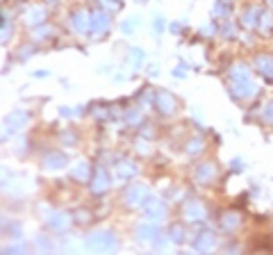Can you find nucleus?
Returning <instances> with one entry per match:
<instances>
[{"label":"nucleus","mask_w":273,"mask_h":255,"mask_svg":"<svg viewBox=\"0 0 273 255\" xmlns=\"http://www.w3.org/2000/svg\"><path fill=\"white\" fill-rule=\"evenodd\" d=\"M255 66L260 68L262 76H266V80H273V60L269 55H257L255 57Z\"/></svg>","instance_id":"nucleus-6"},{"label":"nucleus","mask_w":273,"mask_h":255,"mask_svg":"<svg viewBox=\"0 0 273 255\" xmlns=\"http://www.w3.org/2000/svg\"><path fill=\"white\" fill-rule=\"evenodd\" d=\"M134 52V55H132V62L134 64H141V62H144V55H141V50H132Z\"/></svg>","instance_id":"nucleus-23"},{"label":"nucleus","mask_w":273,"mask_h":255,"mask_svg":"<svg viewBox=\"0 0 273 255\" xmlns=\"http://www.w3.org/2000/svg\"><path fill=\"white\" fill-rule=\"evenodd\" d=\"M253 14H257L255 7H250L248 12H244V19H241V21H244V25H253V23H255V16H253Z\"/></svg>","instance_id":"nucleus-19"},{"label":"nucleus","mask_w":273,"mask_h":255,"mask_svg":"<svg viewBox=\"0 0 273 255\" xmlns=\"http://www.w3.org/2000/svg\"><path fill=\"white\" fill-rule=\"evenodd\" d=\"M230 7H232V0H219L217 3V14H228L230 12Z\"/></svg>","instance_id":"nucleus-18"},{"label":"nucleus","mask_w":273,"mask_h":255,"mask_svg":"<svg viewBox=\"0 0 273 255\" xmlns=\"http://www.w3.org/2000/svg\"><path fill=\"white\" fill-rule=\"evenodd\" d=\"M239 223V219H223V226L225 228H235Z\"/></svg>","instance_id":"nucleus-24"},{"label":"nucleus","mask_w":273,"mask_h":255,"mask_svg":"<svg viewBox=\"0 0 273 255\" xmlns=\"http://www.w3.org/2000/svg\"><path fill=\"white\" fill-rule=\"evenodd\" d=\"M7 125H12V128H21L23 123H28V114L25 112H14L12 116H7V121H5Z\"/></svg>","instance_id":"nucleus-14"},{"label":"nucleus","mask_w":273,"mask_h":255,"mask_svg":"<svg viewBox=\"0 0 273 255\" xmlns=\"http://www.w3.org/2000/svg\"><path fill=\"white\" fill-rule=\"evenodd\" d=\"M271 3H273V0H271Z\"/></svg>","instance_id":"nucleus-26"},{"label":"nucleus","mask_w":273,"mask_h":255,"mask_svg":"<svg viewBox=\"0 0 273 255\" xmlns=\"http://www.w3.org/2000/svg\"><path fill=\"white\" fill-rule=\"evenodd\" d=\"M109 25V19L105 12H93L91 14V32L93 34H105Z\"/></svg>","instance_id":"nucleus-4"},{"label":"nucleus","mask_w":273,"mask_h":255,"mask_svg":"<svg viewBox=\"0 0 273 255\" xmlns=\"http://www.w3.org/2000/svg\"><path fill=\"white\" fill-rule=\"evenodd\" d=\"M125 203H128L130 207H134V205H141V203H146V201L150 198L148 196V189L144 187V185H132V187L128 189V194H125Z\"/></svg>","instance_id":"nucleus-2"},{"label":"nucleus","mask_w":273,"mask_h":255,"mask_svg":"<svg viewBox=\"0 0 273 255\" xmlns=\"http://www.w3.org/2000/svg\"><path fill=\"white\" fill-rule=\"evenodd\" d=\"M46 167L48 169L66 167V155H62V153H50V155H46Z\"/></svg>","instance_id":"nucleus-11"},{"label":"nucleus","mask_w":273,"mask_h":255,"mask_svg":"<svg viewBox=\"0 0 273 255\" xmlns=\"http://www.w3.org/2000/svg\"><path fill=\"white\" fill-rule=\"evenodd\" d=\"M116 173H119V178H132V175H136V167L132 162H121Z\"/></svg>","instance_id":"nucleus-13"},{"label":"nucleus","mask_w":273,"mask_h":255,"mask_svg":"<svg viewBox=\"0 0 273 255\" xmlns=\"http://www.w3.org/2000/svg\"><path fill=\"white\" fill-rule=\"evenodd\" d=\"M214 178H217V167H214L212 162H205L198 167V171H196L198 183H209V180H214Z\"/></svg>","instance_id":"nucleus-5"},{"label":"nucleus","mask_w":273,"mask_h":255,"mask_svg":"<svg viewBox=\"0 0 273 255\" xmlns=\"http://www.w3.org/2000/svg\"><path fill=\"white\" fill-rule=\"evenodd\" d=\"M262 116H264V121H269V123H273V103L269 105V107H264V112H262Z\"/></svg>","instance_id":"nucleus-21"},{"label":"nucleus","mask_w":273,"mask_h":255,"mask_svg":"<svg viewBox=\"0 0 273 255\" xmlns=\"http://www.w3.org/2000/svg\"><path fill=\"white\" fill-rule=\"evenodd\" d=\"M93 180H96V183H93V191H96V194H101V191H105V189H107V187H109V180H107V173H105V171H103V169H101V171H98L96 175H93Z\"/></svg>","instance_id":"nucleus-12"},{"label":"nucleus","mask_w":273,"mask_h":255,"mask_svg":"<svg viewBox=\"0 0 273 255\" xmlns=\"http://www.w3.org/2000/svg\"><path fill=\"white\" fill-rule=\"evenodd\" d=\"M171 232H176V237H171V239H176V242H185V230H182V226L171 228Z\"/></svg>","instance_id":"nucleus-20"},{"label":"nucleus","mask_w":273,"mask_h":255,"mask_svg":"<svg viewBox=\"0 0 273 255\" xmlns=\"http://www.w3.org/2000/svg\"><path fill=\"white\" fill-rule=\"evenodd\" d=\"M136 232H139V237H144V239H155V242L160 239V230L153 226H141Z\"/></svg>","instance_id":"nucleus-15"},{"label":"nucleus","mask_w":273,"mask_h":255,"mask_svg":"<svg viewBox=\"0 0 273 255\" xmlns=\"http://www.w3.org/2000/svg\"><path fill=\"white\" fill-rule=\"evenodd\" d=\"M155 105H157V110H160L162 114H173V112H176L178 100L173 98L169 92H157L155 94Z\"/></svg>","instance_id":"nucleus-3"},{"label":"nucleus","mask_w":273,"mask_h":255,"mask_svg":"<svg viewBox=\"0 0 273 255\" xmlns=\"http://www.w3.org/2000/svg\"><path fill=\"white\" fill-rule=\"evenodd\" d=\"M185 214H187V219H191V221H203L205 219V207L198 203V201H191V203L187 205Z\"/></svg>","instance_id":"nucleus-8"},{"label":"nucleus","mask_w":273,"mask_h":255,"mask_svg":"<svg viewBox=\"0 0 273 255\" xmlns=\"http://www.w3.org/2000/svg\"><path fill=\"white\" fill-rule=\"evenodd\" d=\"M146 214H148L150 219H164V216H166V205L162 203V201H150Z\"/></svg>","instance_id":"nucleus-9"},{"label":"nucleus","mask_w":273,"mask_h":255,"mask_svg":"<svg viewBox=\"0 0 273 255\" xmlns=\"http://www.w3.org/2000/svg\"><path fill=\"white\" fill-rule=\"evenodd\" d=\"M73 25H75L77 32L85 34V32L91 30V16H87L85 12H75V14H73Z\"/></svg>","instance_id":"nucleus-7"},{"label":"nucleus","mask_w":273,"mask_h":255,"mask_svg":"<svg viewBox=\"0 0 273 255\" xmlns=\"http://www.w3.org/2000/svg\"><path fill=\"white\" fill-rule=\"evenodd\" d=\"M80 175H85V178L89 180V173H87V167H82V164H80V167H77V169H75V178H80Z\"/></svg>","instance_id":"nucleus-22"},{"label":"nucleus","mask_w":273,"mask_h":255,"mask_svg":"<svg viewBox=\"0 0 273 255\" xmlns=\"http://www.w3.org/2000/svg\"><path fill=\"white\" fill-rule=\"evenodd\" d=\"M44 3H48V5H55V3H57V0H44Z\"/></svg>","instance_id":"nucleus-25"},{"label":"nucleus","mask_w":273,"mask_h":255,"mask_svg":"<svg viewBox=\"0 0 273 255\" xmlns=\"http://www.w3.org/2000/svg\"><path fill=\"white\" fill-rule=\"evenodd\" d=\"M89 246L101 248V251H112V248H116V237L112 232H98V235L89 239Z\"/></svg>","instance_id":"nucleus-1"},{"label":"nucleus","mask_w":273,"mask_h":255,"mask_svg":"<svg viewBox=\"0 0 273 255\" xmlns=\"http://www.w3.org/2000/svg\"><path fill=\"white\" fill-rule=\"evenodd\" d=\"M214 242H217V239H214L212 232H201V235L196 237V242H193V246H196L198 251H209V248L214 246Z\"/></svg>","instance_id":"nucleus-10"},{"label":"nucleus","mask_w":273,"mask_h":255,"mask_svg":"<svg viewBox=\"0 0 273 255\" xmlns=\"http://www.w3.org/2000/svg\"><path fill=\"white\" fill-rule=\"evenodd\" d=\"M50 226H55V228H66L68 226V219H66V214H52L50 216Z\"/></svg>","instance_id":"nucleus-16"},{"label":"nucleus","mask_w":273,"mask_h":255,"mask_svg":"<svg viewBox=\"0 0 273 255\" xmlns=\"http://www.w3.org/2000/svg\"><path fill=\"white\" fill-rule=\"evenodd\" d=\"M41 21H44V12H41V9H32V12H30L28 23L30 25H36V23H41Z\"/></svg>","instance_id":"nucleus-17"}]
</instances>
